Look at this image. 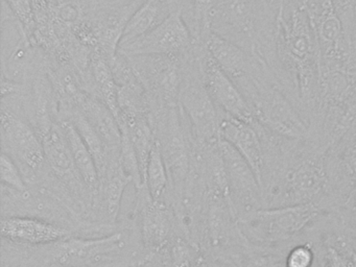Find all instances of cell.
Returning a JSON list of instances; mask_svg holds the SVG:
<instances>
[{"label": "cell", "instance_id": "obj_1", "mask_svg": "<svg viewBox=\"0 0 356 267\" xmlns=\"http://www.w3.org/2000/svg\"><path fill=\"white\" fill-rule=\"evenodd\" d=\"M277 37L283 60L295 72L300 95L309 102L316 94L322 74V56L312 20L293 1L280 6Z\"/></svg>", "mask_w": 356, "mask_h": 267}, {"label": "cell", "instance_id": "obj_2", "mask_svg": "<svg viewBox=\"0 0 356 267\" xmlns=\"http://www.w3.org/2000/svg\"><path fill=\"white\" fill-rule=\"evenodd\" d=\"M316 202L262 208L239 221L245 235L256 242L274 244L301 233L321 213Z\"/></svg>", "mask_w": 356, "mask_h": 267}, {"label": "cell", "instance_id": "obj_3", "mask_svg": "<svg viewBox=\"0 0 356 267\" xmlns=\"http://www.w3.org/2000/svg\"><path fill=\"white\" fill-rule=\"evenodd\" d=\"M179 104L188 118L199 147L211 145L220 140V123L218 106L208 93L201 72L183 76Z\"/></svg>", "mask_w": 356, "mask_h": 267}, {"label": "cell", "instance_id": "obj_4", "mask_svg": "<svg viewBox=\"0 0 356 267\" xmlns=\"http://www.w3.org/2000/svg\"><path fill=\"white\" fill-rule=\"evenodd\" d=\"M218 148L226 168L233 211L239 222L264 208L261 186L249 163L229 142L220 138Z\"/></svg>", "mask_w": 356, "mask_h": 267}, {"label": "cell", "instance_id": "obj_5", "mask_svg": "<svg viewBox=\"0 0 356 267\" xmlns=\"http://www.w3.org/2000/svg\"><path fill=\"white\" fill-rule=\"evenodd\" d=\"M193 42V35L180 8L170 13L151 31L118 51L126 56H179L189 49Z\"/></svg>", "mask_w": 356, "mask_h": 267}, {"label": "cell", "instance_id": "obj_6", "mask_svg": "<svg viewBox=\"0 0 356 267\" xmlns=\"http://www.w3.org/2000/svg\"><path fill=\"white\" fill-rule=\"evenodd\" d=\"M155 119L154 127L158 131L156 137L161 147L170 179L181 192L188 175L191 161L180 114L176 106H163L159 108Z\"/></svg>", "mask_w": 356, "mask_h": 267}, {"label": "cell", "instance_id": "obj_7", "mask_svg": "<svg viewBox=\"0 0 356 267\" xmlns=\"http://www.w3.org/2000/svg\"><path fill=\"white\" fill-rule=\"evenodd\" d=\"M197 60L204 85L218 108L227 116L255 124L253 108L245 94L237 87L234 79L216 64L204 45Z\"/></svg>", "mask_w": 356, "mask_h": 267}, {"label": "cell", "instance_id": "obj_8", "mask_svg": "<svg viewBox=\"0 0 356 267\" xmlns=\"http://www.w3.org/2000/svg\"><path fill=\"white\" fill-rule=\"evenodd\" d=\"M126 56V54H124ZM145 86L163 106H176L182 85L178 56H127Z\"/></svg>", "mask_w": 356, "mask_h": 267}, {"label": "cell", "instance_id": "obj_9", "mask_svg": "<svg viewBox=\"0 0 356 267\" xmlns=\"http://www.w3.org/2000/svg\"><path fill=\"white\" fill-rule=\"evenodd\" d=\"M3 142L22 165L37 171L45 162L43 142L36 129L12 110L1 111Z\"/></svg>", "mask_w": 356, "mask_h": 267}, {"label": "cell", "instance_id": "obj_10", "mask_svg": "<svg viewBox=\"0 0 356 267\" xmlns=\"http://www.w3.org/2000/svg\"><path fill=\"white\" fill-rule=\"evenodd\" d=\"M1 236L8 241L26 245H45L68 237L65 227L32 216H8L1 219Z\"/></svg>", "mask_w": 356, "mask_h": 267}, {"label": "cell", "instance_id": "obj_11", "mask_svg": "<svg viewBox=\"0 0 356 267\" xmlns=\"http://www.w3.org/2000/svg\"><path fill=\"white\" fill-rule=\"evenodd\" d=\"M220 137L229 142L245 159L255 172L260 186H262L264 146L254 124L226 115L220 119Z\"/></svg>", "mask_w": 356, "mask_h": 267}, {"label": "cell", "instance_id": "obj_12", "mask_svg": "<svg viewBox=\"0 0 356 267\" xmlns=\"http://www.w3.org/2000/svg\"><path fill=\"white\" fill-rule=\"evenodd\" d=\"M140 207L141 238L145 248L152 252H160L170 242L172 218L163 202H154L143 187Z\"/></svg>", "mask_w": 356, "mask_h": 267}, {"label": "cell", "instance_id": "obj_13", "mask_svg": "<svg viewBox=\"0 0 356 267\" xmlns=\"http://www.w3.org/2000/svg\"><path fill=\"white\" fill-rule=\"evenodd\" d=\"M122 242L120 233L93 240H68L59 245L57 252L58 262L62 266L83 267L99 262L120 250Z\"/></svg>", "mask_w": 356, "mask_h": 267}, {"label": "cell", "instance_id": "obj_14", "mask_svg": "<svg viewBox=\"0 0 356 267\" xmlns=\"http://www.w3.org/2000/svg\"><path fill=\"white\" fill-rule=\"evenodd\" d=\"M74 108H78L84 114L109 154H120L122 131L118 119L110 108L99 98L86 92L81 96Z\"/></svg>", "mask_w": 356, "mask_h": 267}, {"label": "cell", "instance_id": "obj_15", "mask_svg": "<svg viewBox=\"0 0 356 267\" xmlns=\"http://www.w3.org/2000/svg\"><path fill=\"white\" fill-rule=\"evenodd\" d=\"M255 25V0H220L212 18L211 29L218 35L235 33L252 38Z\"/></svg>", "mask_w": 356, "mask_h": 267}, {"label": "cell", "instance_id": "obj_16", "mask_svg": "<svg viewBox=\"0 0 356 267\" xmlns=\"http://www.w3.org/2000/svg\"><path fill=\"white\" fill-rule=\"evenodd\" d=\"M203 45L216 64L229 76L233 79L247 76L251 68V62L247 51L236 42L231 41L211 31L204 38Z\"/></svg>", "mask_w": 356, "mask_h": 267}, {"label": "cell", "instance_id": "obj_17", "mask_svg": "<svg viewBox=\"0 0 356 267\" xmlns=\"http://www.w3.org/2000/svg\"><path fill=\"white\" fill-rule=\"evenodd\" d=\"M133 8L134 4L103 10L97 17V21L92 23L99 41V48L108 62L118 54L124 27L131 15L136 10Z\"/></svg>", "mask_w": 356, "mask_h": 267}, {"label": "cell", "instance_id": "obj_18", "mask_svg": "<svg viewBox=\"0 0 356 267\" xmlns=\"http://www.w3.org/2000/svg\"><path fill=\"white\" fill-rule=\"evenodd\" d=\"M42 142L45 162L51 167V171L61 179L67 181L76 179L82 181L61 123L56 122L43 136Z\"/></svg>", "mask_w": 356, "mask_h": 267}, {"label": "cell", "instance_id": "obj_19", "mask_svg": "<svg viewBox=\"0 0 356 267\" xmlns=\"http://www.w3.org/2000/svg\"><path fill=\"white\" fill-rule=\"evenodd\" d=\"M129 183H132L120 165V156L111 154L105 175L101 179L102 208L108 220H116L120 213L122 195Z\"/></svg>", "mask_w": 356, "mask_h": 267}, {"label": "cell", "instance_id": "obj_20", "mask_svg": "<svg viewBox=\"0 0 356 267\" xmlns=\"http://www.w3.org/2000/svg\"><path fill=\"white\" fill-rule=\"evenodd\" d=\"M59 122L61 123L64 133L67 137L76 171L83 184L93 193H99L101 179H99V170L92 154L70 119L61 118Z\"/></svg>", "mask_w": 356, "mask_h": 267}, {"label": "cell", "instance_id": "obj_21", "mask_svg": "<svg viewBox=\"0 0 356 267\" xmlns=\"http://www.w3.org/2000/svg\"><path fill=\"white\" fill-rule=\"evenodd\" d=\"M170 13L161 0H145L131 15L122 33L120 48L132 43L157 26Z\"/></svg>", "mask_w": 356, "mask_h": 267}, {"label": "cell", "instance_id": "obj_22", "mask_svg": "<svg viewBox=\"0 0 356 267\" xmlns=\"http://www.w3.org/2000/svg\"><path fill=\"white\" fill-rule=\"evenodd\" d=\"M168 181H170V175H168V167H166L159 142L156 140L155 145L149 154L145 173V185L154 202H163V197L168 187Z\"/></svg>", "mask_w": 356, "mask_h": 267}, {"label": "cell", "instance_id": "obj_23", "mask_svg": "<svg viewBox=\"0 0 356 267\" xmlns=\"http://www.w3.org/2000/svg\"><path fill=\"white\" fill-rule=\"evenodd\" d=\"M322 267H356V246L350 236H330L322 252Z\"/></svg>", "mask_w": 356, "mask_h": 267}, {"label": "cell", "instance_id": "obj_24", "mask_svg": "<svg viewBox=\"0 0 356 267\" xmlns=\"http://www.w3.org/2000/svg\"><path fill=\"white\" fill-rule=\"evenodd\" d=\"M220 1V0H188V16H183V18H188L186 23L191 29L193 41L203 44L204 38L212 31V18Z\"/></svg>", "mask_w": 356, "mask_h": 267}, {"label": "cell", "instance_id": "obj_25", "mask_svg": "<svg viewBox=\"0 0 356 267\" xmlns=\"http://www.w3.org/2000/svg\"><path fill=\"white\" fill-rule=\"evenodd\" d=\"M168 260L172 267H189L202 259L197 248L183 238H177L168 243Z\"/></svg>", "mask_w": 356, "mask_h": 267}, {"label": "cell", "instance_id": "obj_26", "mask_svg": "<svg viewBox=\"0 0 356 267\" xmlns=\"http://www.w3.org/2000/svg\"><path fill=\"white\" fill-rule=\"evenodd\" d=\"M0 177L3 187L14 191H26V184L20 169L9 154L3 152L0 158Z\"/></svg>", "mask_w": 356, "mask_h": 267}, {"label": "cell", "instance_id": "obj_27", "mask_svg": "<svg viewBox=\"0 0 356 267\" xmlns=\"http://www.w3.org/2000/svg\"><path fill=\"white\" fill-rule=\"evenodd\" d=\"M3 1L14 13L18 21L24 25L26 33L34 35L35 16L32 0H3Z\"/></svg>", "mask_w": 356, "mask_h": 267}, {"label": "cell", "instance_id": "obj_28", "mask_svg": "<svg viewBox=\"0 0 356 267\" xmlns=\"http://www.w3.org/2000/svg\"><path fill=\"white\" fill-rule=\"evenodd\" d=\"M314 248L308 243L298 244L287 252L284 259L285 267H314Z\"/></svg>", "mask_w": 356, "mask_h": 267}, {"label": "cell", "instance_id": "obj_29", "mask_svg": "<svg viewBox=\"0 0 356 267\" xmlns=\"http://www.w3.org/2000/svg\"><path fill=\"white\" fill-rule=\"evenodd\" d=\"M183 1H184V0H161L164 8H166L168 13H172L174 12V10L182 8Z\"/></svg>", "mask_w": 356, "mask_h": 267}, {"label": "cell", "instance_id": "obj_30", "mask_svg": "<svg viewBox=\"0 0 356 267\" xmlns=\"http://www.w3.org/2000/svg\"><path fill=\"white\" fill-rule=\"evenodd\" d=\"M189 267H208L207 263L205 262L203 258L200 259L197 262H195V264L191 265Z\"/></svg>", "mask_w": 356, "mask_h": 267}, {"label": "cell", "instance_id": "obj_31", "mask_svg": "<svg viewBox=\"0 0 356 267\" xmlns=\"http://www.w3.org/2000/svg\"><path fill=\"white\" fill-rule=\"evenodd\" d=\"M273 267H285L284 262L278 263V264H274L273 265Z\"/></svg>", "mask_w": 356, "mask_h": 267}, {"label": "cell", "instance_id": "obj_32", "mask_svg": "<svg viewBox=\"0 0 356 267\" xmlns=\"http://www.w3.org/2000/svg\"><path fill=\"white\" fill-rule=\"evenodd\" d=\"M273 265H274V264H272V265H270V266H268V267H273Z\"/></svg>", "mask_w": 356, "mask_h": 267}]
</instances>
